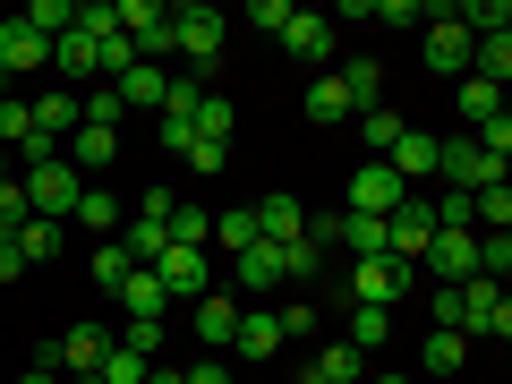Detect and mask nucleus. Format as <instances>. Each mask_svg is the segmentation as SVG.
Wrapping results in <instances>:
<instances>
[{
    "mask_svg": "<svg viewBox=\"0 0 512 384\" xmlns=\"http://www.w3.org/2000/svg\"><path fill=\"white\" fill-rule=\"evenodd\" d=\"M26 222H35V197H26V180H9L0 188V239H18Z\"/></svg>",
    "mask_w": 512,
    "mask_h": 384,
    "instance_id": "40",
    "label": "nucleus"
},
{
    "mask_svg": "<svg viewBox=\"0 0 512 384\" xmlns=\"http://www.w3.org/2000/svg\"><path fill=\"white\" fill-rule=\"evenodd\" d=\"M350 350H384L393 342V308H367V299H350V333H342Z\"/></svg>",
    "mask_w": 512,
    "mask_h": 384,
    "instance_id": "27",
    "label": "nucleus"
},
{
    "mask_svg": "<svg viewBox=\"0 0 512 384\" xmlns=\"http://www.w3.org/2000/svg\"><path fill=\"white\" fill-rule=\"evenodd\" d=\"M282 43H291V52H299V60H316V77H325V60H333V26H325V18H316V9H299V18H291V26H282Z\"/></svg>",
    "mask_w": 512,
    "mask_h": 384,
    "instance_id": "24",
    "label": "nucleus"
},
{
    "mask_svg": "<svg viewBox=\"0 0 512 384\" xmlns=\"http://www.w3.org/2000/svg\"><path fill=\"white\" fill-rule=\"evenodd\" d=\"M419 60H427L436 77H470V69H478V35H470V26L453 18V9H436V26H427Z\"/></svg>",
    "mask_w": 512,
    "mask_h": 384,
    "instance_id": "5",
    "label": "nucleus"
},
{
    "mask_svg": "<svg viewBox=\"0 0 512 384\" xmlns=\"http://www.w3.org/2000/svg\"><path fill=\"white\" fill-rule=\"evenodd\" d=\"M137 60H146V52H137L128 35H103V86H120V77L137 69Z\"/></svg>",
    "mask_w": 512,
    "mask_h": 384,
    "instance_id": "44",
    "label": "nucleus"
},
{
    "mask_svg": "<svg viewBox=\"0 0 512 384\" xmlns=\"http://www.w3.org/2000/svg\"><path fill=\"white\" fill-rule=\"evenodd\" d=\"M43 128H35V94H9V103H0V146L18 154V146H35Z\"/></svg>",
    "mask_w": 512,
    "mask_h": 384,
    "instance_id": "28",
    "label": "nucleus"
},
{
    "mask_svg": "<svg viewBox=\"0 0 512 384\" xmlns=\"http://www.w3.org/2000/svg\"><path fill=\"white\" fill-rule=\"evenodd\" d=\"M359 137H367V146H376V154H393V146H402V137H410V120H402V111H393V103H376V111H359Z\"/></svg>",
    "mask_w": 512,
    "mask_h": 384,
    "instance_id": "32",
    "label": "nucleus"
},
{
    "mask_svg": "<svg viewBox=\"0 0 512 384\" xmlns=\"http://www.w3.org/2000/svg\"><path fill=\"white\" fill-rule=\"evenodd\" d=\"M18 384H60V367H52V359H43V367H26V376H18Z\"/></svg>",
    "mask_w": 512,
    "mask_h": 384,
    "instance_id": "55",
    "label": "nucleus"
},
{
    "mask_svg": "<svg viewBox=\"0 0 512 384\" xmlns=\"http://www.w3.org/2000/svg\"><path fill=\"white\" fill-rule=\"evenodd\" d=\"M453 103H461V128H470V137H478V128H487V120H504V86H487V77H461V94H453Z\"/></svg>",
    "mask_w": 512,
    "mask_h": 384,
    "instance_id": "22",
    "label": "nucleus"
},
{
    "mask_svg": "<svg viewBox=\"0 0 512 384\" xmlns=\"http://www.w3.org/2000/svg\"><path fill=\"white\" fill-rule=\"evenodd\" d=\"M154 274H163L171 299H205V291H214V265H205V248H180V239L163 248V265H154Z\"/></svg>",
    "mask_w": 512,
    "mask_h": 384,
    "instance_id": "10",
    "label": "nucleus"
},
{
    "mask_svg": "<svg viewBox=\"0 0 512 384\" xmlns=\"http://www.w3.org/2000/svg\"><path fill=\"white\" fill-rule=\"evenodd\" d=\"M478 146H487L495 163H512V120H487V128H478Z\"/></svg>",
    "mask_w": 512,
    "mask_h": 384,
    "instance_id": "49",
    "label": "nucleus"
},
{
    "mask_svg": "<svg viewBox=\"0 0 512 384\" xmlns=\"http://www.w3.org/2000/svg\"><path fill=\"white\" fill-rule=\"evenodd\" d=\"M282 342H299V333H316V299H282Z\"/></svg>",
    "mask_w": 512,
    "mask_h": 384,
    "instance_id": "48",
    "label": "nucleus"
},
{
    "mask_svg": "<svg viewBox=\"0 0 512 384\" xmlns=\"http://www.w3.org/2000/svg\"><path fill=\"white\" fill-rule=\"evenodd\" d=\"M436 282H478V231H436V248L419 256Z\"/></svg>",
    "mask_w": 512,
    "mask_h": 384,
    "instance_id": "12",
    "label": "nucleus"
},
{
    "mask_svg": "<svg viewBox=\"0 0 512 384\" xmlns=\"http://www.w3.org/2000/svg\"><path fill=\"white\" fill-rule=\"evenodd\" d=\"M120 103H128V111H171V69H154V60H137V69L120 77Z\"/></svg>",
    "mask_w": 512,
    "mask_h": 384,
    "instance_id": "19",
    "label": "nucleus"
},
{
    "mask_svg": "<svg viewBox=\"0 0 512 384\" xmlns=\"http://www.w3.org/2000/svg\"><path fill=\"white\" fill-rule=\"evenodd\" d=\"M214 239H222L231 256H248V248H256V205H231V214H214Z\"/></svg>",
    "mask_w": 512,
    "mask_h": 384,
    "instance_id": "36",
    "label": "nucleus"
},
{
    "mask_svg": "<svg viewBox=\"0 0 512 384\" xmlns=\"http://www.w3.org/2000/svg\"><path fill=\"white\" fill-rule=\"evenodd\" d=\"M9 180H18V154H9V146H0V188H9Z\"/></svg>",
    "mask_w": 512,
    "mask_h": 384,
    "instance_id": "57",
    "label": "nucleus"
},
{
    "mask_svg": "<svg viewBox=\"0 0 512 384\" xmlns=\"http://www.w3.org/2000/svg\"><path fill=\"white\" fill-rule=\"evenodd\" d=\"M18 18L35 26V35H52V43H60V35L77 26V0H35V9H18Z\"/></svg>",
    "mask_w": 512,
    "mask_h": 384,
    "instance_id": "37",
    "label": "nucleus"
},
{
    "mask_svg": "<svg viewBox=\"0 0 512 384\" xmlns=\"http://www.w3.org/2000/svg\"><path fill=\"white\" fill-rule=\"evenodd\" d=\"M504 171H512V163H495L470 128H453V137H444V188H461V197H487V188H504Z\"/></svg>",
    "mask_w": 512,
    "mask_h": 384,
    "instance_id": "3",
    "label": "nucleus"
},
{
    "mask_svg": "<svg viewBox=\"0 0 512 384\" xmlns=\"http://www.w3.org/2000/svg\"><path fill=\"white\" fill-rule=\"evenodd\" d=\"M163 308H171L163 274H154V265H137V274L120 282V316H163Z\"/></svg>",
    "mask_w": 512,
    "mask_h": 384,
    "instance_id": "26",
    "label": "nucleus"
},
{
    "mask_svg": "<svg viewBox=\"0 0 512 384\" xmlns=\"http://www.w3.org/2000/svg\"><path fill=\"white\" fill-rule=\"evenodd\" d=\"M111 342L128 350V359H146V367H163V350H171V333H163V316H128Z\"/></svg>",
    "mask_w": 512,
    "mask_h": 384,
    "instance_id": "25",
    "label": "nucleus"
},
{
    "mask_svg": "<svg viewBox=\"0 0 512 384\" xmlns=\"http://www.w3.org/2000/svg\"><path fill=\"white\" fill-rule=\"evenodd\" d=\"M146 384H188V367H154V376Z\"/></svg>",
    "mask_w": 512,
    "mask_h": 384,
    "instance_id": "56",
    "label": "nucleus"
},
{
    "mask_svg": "<svg viewBox=\"0 0 512 384\" xmlns=\"http://www.w3.org/2000/svg\"><path fill=\"white\" fill-rule=\"evenodd\" d=\"M316 265H325V248H316V231H308V239H291V248H282V274H291V282H308Z\"/></svg>",
    "mask_w": 512,
    "mask_h": 384,
    "instance_id": "46",
    "label": "nucleus"
},
{
    "mask_svg": "<svg viewBox=\"0 0 512 384\" xmlns=\"http://www.w3.org/2000/svg\"><path fill=\"white\" fill-rule=\"evenodd\" d=\"M427 248H436V205H419V197H410L402 214H393V256H402V265H419Z\"/></svg>",
    "mask_w": 512,
    "mask_h": 384,
    "instance_id": "17",
    "label": "nucleus"
},
{
    "mask_svg": "<svg viewBox=\"0 0 512 384\" xmlns=\"http://www.w3.org/2000/svg\"><path fill=\"white\" fill-rule=\"evenodd\" d=\"M231 128H239V111L222 103V94H197V137H222V146H231Z\"/></svg>",
    "mask_w": 512,
    "mask_h": 384,
    "instance_id": "41",
    "label": "nucleus"
},
{
    "mask_svg": "<svg viewBox=\"0 0 512 384\" xmlns=\"http://www.w3.org/2000/svg\"><path fill=\"white\" fill-rule=\"evenodd\" d=\"M120 248L137 256V265H163V248H171V222H146V214H137V222L120 231Z\"/></svg>",
    "mask_w": 512,
    "mask_h": 384,
    "instance_id": "33",
    "label": "nucleus"
},
{
    "mask_svg": "<svg viewBox=\"0 0 512 384\" xmlns=\"http://www.w3.org/2000/svg\"><path fill=\"white\" fill-rule=\"evenodd\" d=\"M18 256H26V265H52V256H60V222H52V214H35V222L18 231Z\"/></svg>",
    "mask_w": 512,
    "mask_h": 384,
    "instance_id": "35",
    "label": "nucleus"
},
{
    "mask_svg": "<svg viewBox=\"0 0 512 384\" xmlns=\"http://www.w3.org/2000/svg\"><path fill=\"white\" fill-rule=\"evenodd\" d=\"M291 18H299L291 0H256V26H265V35H282V26H291Z\"/></svg>",
    "mask_w": 512,
    "mask_h": 384,
    "instance_id": "51",
    "label": "nucleus"
},
{
    "mask_svg": "<svg viewBox=\"0 0 512 384\" xmlns=\"http://www.w3.org/2000/svg\"><path fill=\"white\" fill-rule=\"evenodd\" d=\"M376 384H410V376H376Z\"/></svg>",
    "mask_w": 512,
    "mask_h": 384,
    "instance_id": "58",
    "label": "nucleus"
},
{
    "mask_svg": "<svg viewBox=\"0 0 512 384\" xmlns=\"http://www.w3.org/2000/svg\"><path fill=\"white\" fill-rule=\"evenodd\" d=\"M26 274V256H18V239H0V282H18Z\"/></svg>",
    "mask_w": 512,
    "mask_h": 384,
    "instance_id": "53",
    "label": "nucleus"
},
{
    "mask_svg": "<svg viewBox=\"0 0 512 384\" xmlns=\"http://www.w3.org/2000/svg\"><path fill=\"white\" fill-rule=\"evenodd\" d=\"M487 333H495V342H512V291H504V308H495V325H487Z\"/></svg>",
    "mask_w": 512,
    "mask_h": 384,
    "instance_id": "54",
    "label": "nucleus"
},
{
    "mask_svg": "<svg viewBox=\"0 0 512 384\" xmlns=\"http://www.w3.org/2000/svg\"><path fill=\"white\" fill-rule=\"evenodd\" d=\"M171 35H180V69H214L231 18H222V9H205V0H188V9H171Z\"/></svg>",
    "mask_w": 512,
    "mask_h": 384,
    "instance_id": "4",
    "label": "nucleus"
},
{
    "mask_svg": "<svg viewBox=\"0 0 512 384\" xmlns=\"http://www.w3.org/2000/svg\"><path fill=\"white\" fill-rule=\"evenodd\" d=\"M470 205H478V231H512V180L487 188V197H470Z\"/></svg>",
    "mask_w": 512,
    "mask_h": 384,
    "instance_id": "45",
    "label": "nucleus"
},
{
    "mask_svg": "<svg viewBox=\"0 0 512 384\" xmlns=\"http://www.w3.org/2000/svg\"><path fill=\"white\" fill-rule=\"evenodd\" d=\"M120 120H128L120 86H86V128H120Z\"/></svg>",
    "mask_w": 512,
    "mask_h": 384,
    "instance_id": "42",
    "label": "nucleus"
},
{
    "mask_svg": "<svg viewBox=\"0 0 512 384\" xmlns=\"http://www.w3.org/2000/svg\"><path fill=\"white\" fill-rule=\"evenodd\" d=\"M188 325H197V342H205V359H231V333H239V299H222V291H205L197 308H188Z\"/></svg>",
    "mask_w": 512,
    "mask_h": 384,
    "instance_id": "11",
    "label": "nucleus"
},
{
    "mask_svg": "<svg viewBox=\"0 0 512 384\" xmlns=\"http://www.w3.org/2000/svg\"><path fill=\"white\" fill-rule=\"evenodd\" d=\"M69 163H77V171L120 163V128H77V137H69Z\"/></svg>",
    "mask_w": 512,
    "mask_h": 384,
    "instance_id": "31",
    "label": "nucleus"
},
{
    "mask_svg": "<svg viewBox=\"0 0 512 384\" xmlns=\"http://www.w3.org/2000/svg\"><path fill=\"white\" fill-rule=\"evenodd\" d=\"M43 359L60 367V376H103V359H111V325H69Z\"/></svg>",
    "mask_w": 512,
    "mask_h": 384,
    "instance_id": "8",
    "label": "nucleus"
},
{
    "mask_svg": "<svg viewBox=\"0 0 512 384\" xmlns=\"http://www.w3.org/2000/svg\"><path fill=\"white\" fill-rule=\"evenodd\" d=\"M504 291H512V274H504Z\"/></svg>",
    "mask_w": 512,
    "mask_h": 384,
    "instance_id": "59",
    "label": "nucleus"
},
{
    "mask_svg": "<svg viewBox=\"0 0 512 384\" xmlns=\"http://www.w3.org/2000/svg\"><path fill=\"white\" fill-rule=\"evenodd\" d=\"M282 282H291V274H282V248H274V239H256V248L239 256V291H248L256 308H265V299H274Z\"/></svg>",
    "mask_w": 512,
    "mask_h": 384,
    "instance_id": "16",
    "label": "nucleus"
},
{
    "mask_svg": "<svg viewBox=\"0 0 512 384\" xmlns=\"http://www.w3.org/2000/svg\"><path fill=\"white\" fill-rule=\"evenodd\" d=\"M52 69L69 77V86H103V43H94L86 26H69V35L52 43Z\"/></svg>",
    "mask_w": 512,
    "mask_h": 384,
    "instance_id": "14",
    "label": "nucleus"
},
{
    "mask_svg": "<svg viewBox=\"0 0 512 384\" xmlns=\"http://www.w3.org/2000/svg\"><path fill=\"white\" fill-rule=\"evenodd\" d=\"M478 77L512 94V26H495V35H478Z\"/></svg>",
    "mask_w": 512,
    "mask_h": 384,
    "instance_id": "30",
    "label": "nucleus"
},
{
    "mask_svg": "<svg viewBox=\"0 0 512 384\" xmlns=\"http://www.w3.org/2000/svg\"><path fill=\"white\" fill-rule=\"evenodd\" d=\"M256 239H274V248L308 239V205H299L291 188H274V197H256Z\"/></svg>",
    "mask_w": 512,
    "mask_h": 384,
    "instance_id": "13",
    "label": "nucleus"
},
{
    "mask_svg": "<svg viewBox=\"0 0 512 384\" xmlns=\"http://www.w3.org/2000/svg\"><path fill=\"white\" fill-rule=\"evenodd\" d=\"M436 333H487L495 325V308H504V282L495 274H478V282H436Z\"/></svg>",
    "mask_w": 512,
    "mask_h": 384,
    "instance_id": "1",
    "label": "nucleus"
},
{
    "mask_svg": "<svg viewBox=\"0 0 512 384\" xmlns=\"http://www.w3.org/2000/svg\"><path fill=\"white\" fill-rule=\"evenodd\" d=\"M461 359H470V333H427L419 367H436V376H461Z\"/></svg>",
    "mask_w": 512,
    "mask_h": 384,
    "instance_id": "34",
    "label": "nucleus"
},
{
    "mask_svg": "<svg viewBox=\"0 0 512 384\" xmlns=\"http://www.w3.org/2000/svg\"><path fill=\"white\" fill-rule=\"evenodd\" d=\"M308 120H316V128H342V120H359V103H350L342 69H325V77L308 86Z\"/></svg>",
    "mask_w": 512,
    "mask_h": 384,
    "instance_id": "20",
    "label": "nucleus"
},
{
    "mask_svg": "<svg viewBox=\"0 0 512 384\" xmlns=\"http://www.w3.org/2000/svg\"><path fill=\"white\" fill-rule=\"evenodd\" d=\"M188 384H239V376H231V359H197V367H188Z\"/></svg>",
    "mask_w": 512,
    "mask_h": 384,
    "instance_id": "52",
    "label": "nucleus"
},
{
    "mask_svg": "<svg viewBox=\"0 0 512 384\" xmlns=\"http://www.w3.org/2000/svg\"><path fill=\"white\" fill-rule=\"evenodd\" d=\"M410 282H419V265H402V256H367V265H350V299H367V308H393Z\"/></svg>",
    "mask_w": 512,
    "mask_h": 384,
    "instance_id": "7",
    "label": "nucleus"
},
{
    "mask_svg": "<svg viewBox=\"0 0 512 384\" xmlns=\"http://www.w3.org/2000/svg\"><path fill=\"white\" fill-rule=\"evenodd\" d=\"M188 171H231V146L222 137H188Z\"/></svg>",
    "mask_w": 512,
    "mask_h": 384,
    "instance_id": "47",
    "label": "nucleus"
},
{
    "mask_svg": "<svg viewBox=\"0 0 512 384\" xmlns=\"http://www.w3.org/2000/svg\"><path fill=\"white\" fill-rule=\"evenodd\" d=\"M69 222H86V231H120V197H111V188H86Z\"/></svg>",
    "mask_w": 512,
    "mask_h": 384,
    "instance_id": "38",
    "label": "nucleus"
},
{
    "mask_svg": "<svg viewBox=\"0 0 512 384\" xmlns=\"http://www.w3.org/2000/svg\"><path fill=\"white\" fill-rule=\"evenodd\" d=\"M52 69V35H35L26 18H0V77H35Z\"/></svg>",
    "mask_w": 512,
    "mask_h": 384,
    "instance_id": "9",
    "label": "nucleus"
},
{
    "mask_svg": "<svg viewBox=\"0 0 512 384\" xmlns=\"http://www.w3.org/2000/svg\"><path fill=\"white\" fill-rule=\"evenodd\" d=\"M393 171H402V180H436V171H444V137H427V128H410L402 146H393Z\"/></svg>",
    "mask_w": 512,
    "mask_h": 384,
    "instance_id": "23",
    "label": "nucleus"
},
{
    "mask_svg": "<svg viewBox=\"0 0 512 384\" xmlns=\"http://www.w3.org/2000/svg\"><path fill=\"white\" fill-rule=\"evenodd\" d=\"M402 205H410V180L393 163H359V171H350V214H384V222H393Z\"/></svg>",
    "mask_w": 512,
    "mask_h": 384,
    "instance_id": "6",
    "label": "nucleus"
},
{
    "mask_svg": "<svg viewBox=\"0 0 512 384\" xmlns=\"http://www.w3.org/2000/svg\"><path fill=\"white\" fill-rule=\"evenodd\" d=\"M171 239H180V248H205V239H214V214H205V205H180V214H171Z\"/></svg>",
    "mask_w": 512,
    "mask_h": 384,
    "instance_id": "43",
    "label": "nucleus"
},
{
    "mask_svg": "<svg viewBox=\"0 0 512 384\" xmlns=\"http://www.w3.org/2000/svg\"><path fill=\"white\" fill-rule=\"evenodd\" d=\"M35 128L52 146H69L77 128H86V94H35Z\"/></svg>",
    "mask_w": 512,
    "mask_h": 384,
    "instance_id": "18",
    "label": "nucleus"
},
{
    "mask_svg": "<svg viewBox=\"0 0 512 384\" xmlns=\"http://www.w3.org/2000/svg\"><path fill=\"white\" fill-rule=\"evenodd\" d=\"M359 376H367V350H350V342H325L316 367H299V384H359Z\"/></svg>",
    "mask_w": 512,
    "mask_h": 384,
    "instance_id": "21",
    "label": "nucleus"
},
{
    "mask_svg": "<svg viewBox=\"0 0 512 384\" xmlns=\"http://www.w3.org/2000/svg\"><path fill=\"white\" fill-rule=\"evenodd\" d=\"M137 214H146V222H171V214H180V197H171V188H146V197H137Z\"/></svg>",
    "mask_w": 512,
    "mask_h": 384,
    "instance_id": "50",
    "label": "nucleus"
},
{
    "mask_svg": "<svg viewBox=\"0 0 512 384\" xmlns=\"http://www.w3.org/2000/svg\"><path fill=\"white\" fill-rule=\"evenodd\" d=\"M342 86H350V103H359V111H376L384 103V60H342Z\"/></svg>",
    "mask_w": 512,
    "mask_h": 384,
    "instance_id": "29",
    "label": "nucleus"
},
{
    "mask_svg": "<svg viewBox=\"0 0 512 384\" xmlns=\"http://www.w3.org/2000/svg\"><path fill=\"white\" fill-rule=\"evenodd\" d=\"M128 274H137V256H128L120 239H103V248H94V282H103V291H120Z\"/></svg>",
    "mask_w": 512,
    "mask_h": 384,
    "instance_id": "39",
    "label": "nucleus"
},
{
    "mask_svg": "<svg viewBox=\"0 0 512 384\" xmlns=\"http://www.w3.org/2000/svg\"><path fill=\"white\" fill-rule=\"evenodd\" d=\"M274 350H282V316L274 308H239V333H231V359H274Z\"/></svg>",
    "mask_w": 512,
    "mask_h": 384,
    "instance_id": "15",
    "label": "nucleus"
},
{
    "mask_svg": "<svg viewBox=\"0 0 512 384\" xmlns=\"http://www.w3.org/2000/svg\"><path fill=\"white\" fill-rule=\"evenodd\" d=\"M18 180H26V197H35V214H52V222H69V214H77V197H86V171L69 163V146H60L52 163H26Z\"/></svg>",
    "mask_w": 512,
    "mask_h": 384,
    "instance_id": "2",
    "label": "nucleus"
}]
</instances>
